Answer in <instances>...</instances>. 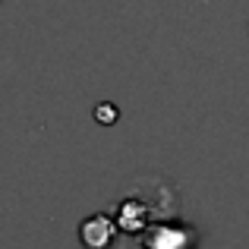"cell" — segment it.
<instances>
[{"label":"cell","mask_w":249,"mask_h":249,"mask_svg":"<svg viewBox=\"0 0 249 249\" xmlns=\"http://www.w3.org/2000/svg\"><path fill=\"white\" fill-rule=\"evenodd\" d=\"M79 240L85 249H110L117 240V224L107 214H91L79 224Z\"/></svg>","instance_id":"cell-1"},{"label":"cell","mask_w":249,"mask_h":249,"mask_svg":"<svg viewBox=\"0 0 249 249\" xmlns=\"http://www.w3.org/2000/svg\"><path fill=\"white\" fill-rule=\"evenodd\" d=\"M95 117H98V123H107V126H110V123L117 120V110L110 107V104H98V107H95Z\"/></svg>","instance_id":"cell-2"}]
</instances>
